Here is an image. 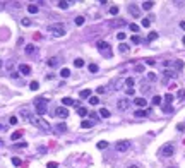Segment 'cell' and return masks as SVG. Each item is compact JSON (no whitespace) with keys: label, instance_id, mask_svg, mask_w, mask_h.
I'll return each instance as SVG.
<instances>
[{"label":"cell","instance_id":"9f6ffc18","mask_svg":"<svg viewBox=\"0 0 185 168\" xmlns=\"http://www.w3.org/2000/svg\"><path fill=\"white\" fill-rule=\"evenodd\" d=\"M46 167H48V168H58V165H57V163H53V161H50Z\"/></svg>","mask_w":185,"mask_h":168},{"label":"cell","instance_id":"7402d4cb","mask_svg":"<svg viewBox=\"0 0 185 168\" xmlns=\"http://www.w3.org/2000/svg\"><path fill=\"white\" fill-rule=\"evenodd\" d=\"M27 10H29V14H38V5L31 3V5H27Z\"/></svg>","mask_w":185,"mask_h":168},{"label":"cell","instance_id":"e7e4bbea","mask_svg":"<svg viewBox=\"0 0 185 168\" xmlns=\"http://www.w3.org/2000/svg\"><path fill=\"white\" fill-rule=\"evenodd\" d=\"M0 144H2V139H0Z\"/></svg>","mask_w":185,"mask_h":168},{"label":"cell","instance_id":"d6986e66","mask_svg":"<svg viewBox=\"0 0 185 168\" xmlns=\"http://www.w3.org/2000/svg\"><path fill=\"white\" fill-rule=\"evenodd\" d=\"M91 93H93L91 89H82L79 96H81V98H91Z\"/></svg>","mask_w":185,"mask_h":168},{"label":"cell","instance_id":"4316f807","mask_svg":"<svg viewBox=\"0 0 185 168\" xmlns=\"http://www.w3.org/2000/svg\"><path fill=\"white\" fill-rule=\"evenodd\" d=\"M84 21H86V19H84V17H82V15H77V17H75V19H74V22H75V24H77V26H82V24H84Z\"/></svg>","mask_w":185,"mask_h":168},{"label":"cell","instance_id":"6da1fadb","mask_svg":"<svg viewBox=\"0 0 185 168\" xmlns=\"http://www.w3.org/2000/svg\"><path fill=\"white\" fill-rule=\"evenodd\" d=\"M34 127H38V129H41V131H51V125L43 118V117H31V120H29Z\"/></svg>","mask_w":185,"mask_h":168},{"label":"cell","instance_id":"484cf974","mask_svg":"<svg viewBox=\"0 0 185 168\" xmlns=\"http://www.w3.org/2000/svg\"><path fill=\"white\" fill-rule=\"evenodd\" d=\"M77 115H81V117H86V115H87V108H84V106H79V108H77Z\"/></svg>","mask_w":185,"mask_h":168},{"label":"cell","instance_id":"6125c7cd","mask_svg":"<svg viewBox=\"0 0 185 168\" xmlns=\"http://www.w3.org/2000/svg\"><path fill=\"white\" fill-rule=\"evenodd\" d=\"M182 41H184V45H185V36H184V39H182Z\"/></svg>","mask_w":185,"mask_h":168},{"label":"cell","instance_id":"3957f363","mask_svg":"<svg viewBox=\"0 0 185 168\" xmlns=\"http://www.w3.org/2000/svg\"><path fill=\"white\" fill-rule=\"evenodd\" d=\"M34 106H36V113H38V117H41V115H45V113H46V110H48V101H46L45 98H38V100L34 101Z\"/></svg>","mask_w":185,"mask_h":168},{"label":"cell","instance_id":"74e56055","mask_svg":"<svg viewBox=\"0 0 185 168\" xmlns=\"http://www.w3.org/2000/svg\"><path fill=\"white\" fill-rule=\"evenodd\" d=\"M21 24H22V26H31V19L24 17V19H21Z\"/></svg>","mask_w":185,"mask_h":168},{"label":"cell","instance_id":"7c38bea8","mask_svg":"<svg viewBox=\"0 0 185 168\" xmlns=\"http://www.w3.org/2000/svg\"><path fill=\"white\" fill-rule=\"evenodd\" d=\"M58 64H60V58H58V57H51V58L48 60V65H50V67H57Z\"/></svg>","mask_w":185,"mask_h":168},{"label":"cell","instance_id":"30bf717a","mask_svg":"<svg viewBox=\"0 0 185 168\" xmlns=\"http://www.w3.org/2000/svg\"><path fill=\"white\" fill-rule=\"evenodd\" d=\"M21 115H22V118H24V120H27V122H29V120H31V117H33V115H31V112H29L27 108H21Z\"/></svg>","mask_w":185,"mask_h":168},{"label":"cell","instance_id":"4fadbf2b","mask_svg":"<svg viewBox=\"0 0 185 168\" xmlns=\"http://www.w3.org/2000/svg\"><path fill=\"white\" fill-rule=\"evenodd\" d=\"M34 52H36V46H34L33 43H29V45H26V53H27V55H33Z\"/></svg>","mask_w":185,"mask_h":168},{"label":"cell","instance_id":"ffe728a7","mask_svg":"<svg viewBox=\"0 0 185 168\" xmlns=\"http://www.w3.org/2000/svg\"><path fill=\"white\" fill-rule=\"evenodd\" d=\"M81 127H82V129H91V127H93V122H91V120H82V122H81Z\"/></svg>","mask_w":185,"mask_h":168},{"label":"cell","instance_id":"681fc988","mask_svg":"<svg viewBox=\"0 0 185 168\" xmlns=\"http://www.w3.org/2000/svg\"><path fill=\"white\" fill-rule=\"evenodd\" d=\"M144 62H146L148 65H154V64H156V60H154V58H146Z\"/></svg>","mask_w":185,"mask_h":168},{"label":"cell","instance_id":"bcb514c9","mask_svg":"<svg viewBox=\"0 0 185 168\" xmlns=\"http://www.w3.org/2000/svg\"><path fill=\"white\" fill-rule=\"evenodd\" d=\"M163 112H165V113H172V112H173V108H172L170 105H165V106H163Z\"/></svg>","mask_w":185,"mask_h":168},{"label":"cell","instance_id":"60d3db41","mask_svg":"<svg viewBox=\"0 0 185 168\" xmlns=\"http://www.w3.org/2000/svg\"><path fill=\"white\" fill-rule=\"evenodd\" d=\"M153 105H161V96H153Z\"/></svg>","mask_w":185,"mask_h":168},{"label":"cell","instance_id":"e0dca14e","mask_svg":"<svg viewBox=\"0 0 185 168\" xmlns=\"http://www.w3.org/2000/svg\"><path fill=\"white\" fill-rule=\"evenodd\" d=\"M151 21H153V15L144 17V19H142V26H144V27H149V26H151Z\"/></svg>","mask_w":185,"mask_h":168},{"label":"cell","instance_id":"277c9868","mask_svg":"<svg viewBox=\"0 0 185 168\" xmlns=\"http://www.w3.org/2000/svg\"><path fill=\"white\" fill-rule=\"evenodd\" d=\"M173 155H175V146H173V144H165V146L161 148V156L170 158V156H173Z\"/></svg>","mask_w":185,"mask_h":168},{"label":"cell","instance_id":"91938a15","mask_svg":"<svg viewBox=\"0 0 185 168\" xmlns=\"http://www.w3.org/2000/svg\"><path fill=\"white\" fill-rule=\"evenodd\" d=\"M127 168H139L137 165H130V167H127Z\"/></svg>","mask_w":185,"mask_h":168},{"label":"cell","instance_id":"5bb4252c","mask_svg":"<svg viewBox=\"0 0 185 168\" xmlns=\"http://www.w3.org/2000/svg\"><path fill=\"white\" fill-rule=\"evenodd\" d=\"M96 46H98L100 50H103V52H105V48H110V46H108V43H106V41H103V39H100V41L96 43Z\"/></svg>","mask_w":185,"mask_h":168},{"label":"cell","instance_id":"f6af8a7d","mask_svg":"<svg viewBox=\"0 0 185 168\" xmlns=\"http://www.w3.org/2000/svg\"><path fill=\"white\" fill-rule=\"evenodd\" d=\"M165 101H166V103H172V101H173V94H170V93L165 94Z\"/></svg>","mask_w":185,"mask_h":168},{"label":"cell","instance_id":"ee69618b","mask_svg":"<svg viewBox=\"0 0 185 168\" xmlns=\"http://www.w3.org/2000/svg\"><path fill=\"white\" fill-rule=\"evenodd\" d=\"M125 36H127V34H125V33H122V31H118V33H117V38H118L120 41H124V39H125Z\"/></svg>","mask_w":185,"mask_h":168},{"label":"cell","instance_id":"7dc6e473","mask_svg":"<svg viewBox=\"0 0 185 168\" xmlns=\"http://www.w3.org/2000/svg\"><path fill=\"white\" fill-rule=\"evenodd\" d=\"M136 72H144V65L142 64H137L136 65Z\"/></svg>","mask_w":185,"mask_h":168},{"label":"cell","instance_id":"d590c367","mask_svg":"<svg viewBox=\"0 0 185 168\" xmlns=\"http://www.w3.org/2000/svg\"><path fill=\"white\" fill-rule=\"evenodd\" d=\"M105 148H108V143L106 141H100L98 143V149H105Z\"/></svg>","mask_w":185,"mask_h":168},{"label":"cell","instance_id":"be15d7a7","mask_svg":"<svg viewBox=\"0 0 185 168\" xmlns=\"http://www.w3.org/2000/svg\"><path fill=\"white\" fill-rule=\"evenodd\" d=\"M0 69H2V60H0Z\"/></svg>","mask_w":185,"mask_h":168},{"label":"cell","instance_id":"2e32d148","mask_svg":"<svg viewBox=\"0 0 185 168\" xmlns=\"http://www.w3.org/2000/svg\"><path fill=\"white\" fill-rule=\"evenodd\" d=\"M21 137H22V131H15V132H12V136H10L12 141H17V139H21Z\"/></svg>","mask_w":185,"mask_h":168},{"label":"cell","instance_id":"7a4b0ae2","mask_svg":"<svg viewBox=\"0 0 185 168\" xmlns=\"http://www.w3.org/2000/svg\"><path fill=\"white\" fill-rule=\"evenodd\" d=\"M48 29H50V33H51L55 38H60V36H63V34H65V26H63L62 22L50 24V26H48Z\"/></svg>","mask_w":185,"mask_h":168},{"label":"cell","instance_id":"8d00e7d4","mask_svg":"<svg viewBox=\"0 0 185 168\" xmlns=\"http://www.w3.org/2000/svg\"><path fill=\"white\" fill-rule=\"evenodd\" d=\"M110 14H112V15H117V14H118V7H117V5L110 7Z\"/></svg>","mask_w":185,"mask_h":168},{"label":"cell","instance_id":"680465c9","mask_svg":"<svg viewBox=\"0 0 185 168\" xmlns=\"http://www.w3.org/2000/svg\"><path fill=\"white\" fill-rule=\"evenodd\" d=\"M180 27H182V29H185V21H182V22H180Z\"/></svg>","mask_w":185,"mask_h":168},{"label":"cell","instance_id":"8fae6325","mask_svg":"<svg viewBox=\"0 0 185 168\" xmlns=\"http://www.w3.org/2000/svg\"><path fill=\"white\" fill-rule=\"evenodd\" d=\"M134 105H137L139 108H142V106H146V105H148V101H146L144 98H136V100H134Z\"/></svg>","mask_w":185,"mask_h":168},{"label":"cell","instance_id":"6f0895ef","mask_svg":"<svg viewBox=\"0 0 185 168\" xmlns=\"http://www.w3.org/2000/svg\"><path fill=\"white\" fill-rule=\"evenodd\" d=\"M26 146H27L26 143H17V144H15V148H26Z\"/></svg>","mask_w":185,"mask_h":168},{"label":"cell","instance_id":"4dcf8cb0","mask_svg":"<svg viewBox=\"0 0 185 168\" xmlns=\"http://www.w3.org/2000/svg\"><path fill=\"white\" fill-rule=\"evenodd\" d=\"M134 117H141V118H142V117H148V112H144V110H137V112L134 113Z\"/></svg>","mask_w":185,"mask_h":168},{"label":"cell","instance_id":"11a10c76","mask_svg":"<svg viewBox=\"0 0 185 168\" xmlns=\"http://www.w3.org/2000/svg\"><path fill=\"white\" fill-rule=\"evenodd\" d=\"M151 89H149V86H146V84H142V93H149Z\"/></svg>","mask_w":185,"mask_h":168},{"label":"cell","instance_id":"f546056e","mask_svg":"<svg viewBox=\"0 0 185 168\" xmlns=\"http://www.w3.org/2000/svg\"><path fill=\"white\" fill-rule=\"evenodd\" d=\"M100 115L105 117V118H108V117H110V110H108V108H101V110H100Z\"/></svg>","mask_w":185,"mask_h":168},{"label":"cell","instance_id":"836d02e7","mask_svg":"<svg viewBox=\"0 0 185 168\" xmlns=\"http://www.w3.org/2000/svg\"><path fill=\"white\" fill-rule=\"evenodd\" d=\"M177 98H178L180 101L184 100V98H185V89H178V93H177Z\"/></svg>","mask_w":185,"mask_h":168},{"label":"cell","instance_id":"c3c4849f","mask_svg":"<svg viewBox=\"0 0 185 168\" xmlns=\"http://www.w3.org/2000/svg\"><path fill=\"white\" fill-rule=\"evenodd\" d=\"M12 163H14L15 167H21V165H22V161H21L19 158H12Z\"/></svg>","mask_w":185,"mask_h":168},{"label":"cell","instance_id":"7bdbcfd3","mask_svg":"<svg viewBox=\"0 0 185 168\" xmlns=\"http://www.w3.org/2000/svg\"><path fill=\"white\" fill-rule=\"evenodd\" d=\"M129 27H130V31H132V33H137V31H139V26H137V24H134V22H132Z\"/></svg>","mask_w":185,"mask_h":168},{"label":"cell","instance_id":"e575fe53","mask_svg":"<svg viewBox=\"0 0 185 168\" xmlns=\"http://www.w3.org/2000/svg\"><path fill=\"white\" fill-rule=\"evenodd\" d=\"M29 88H31L33 91H36V89L39 88V84H38V81H31V84H29Z\"/></svg>","mask_w":185,"mask_h":168},{"label":"cell","instance_id":"603a6c76","mask_svg":"<svg viewBox=\"0 0 185 168\" xmlns=\"http://www.w3.org/2000/svg\"><path fill=\"white\" fill-rule=\"evenodd\" d=\"M156 38H158V33H156V31H151V33L148 34V39H146V41H154Z\"/></svg>","mask_w":185,"mask_h":168},{"label":"cell","instance_id":"44dd1931","mask_svg":"<svg viewBox=\"0 0 185 168\" xmlns=\"http://www.w3.org/2000/svg\"><path fill=\"white\" fill-rule=\"evenodd\" d=\"M153 7H154V2H144V3H142V9H144V10H151Z\"/></svg>","mask_w":185,"mask_h":168},{"label":"cell","instance_id":"ab89813d","mask_svg":"<svg viewBox=\"0 0 185 168\" xmlns=\"http://www.w3.org/2000/svg\"><path fill=\"white\" fill-rule=\"evenodd\" d=\"M89 103H91V105H98V103H100L98 96H91V98H89Z\"/></svg>","mask_w":185,"mask_h":168},{"label":"cell","instance_id":"ba28073f","mask_svg":"<svg viewBox=\"0 0 185 168\" xmlns=\"http://www.w3.org/2000/svg\"><path fill=\"white\" fill-rule=\"evenodd\" d=\"M129 12H130L134 17H139V15H141V9H139L137 5H134V3H130V5H129Z\"/></svg>","mask_w":185,"mask_h":168},{"label":"cell","instance_id":"52a82bcc","mask_svg":"<svg viewBox=\"0 0 185 168\" xmlns=\"http://www.w3.org/2000/svg\"><path fill=\"white\" fill-rule=\"evenodd\" d=\"M55 115L60 117V118H65V117H69V110H67L65 106H58V108L55 110Z\"/></svg>","mask_w":185,"mask_h":168},{"label":"cell","instance_id":"db71d44e","mask_svg":"<svg viewBox=\"0 0 185 168\" xmlns=\"http://www.w3.org/2000/svg\"><path fill=\"white\" fill-rule=\"evenodd\" d=\"M134 93H136V89H134V88H127V94H129V96H132Z\"/></svg>","mask_w":185,"mask_h":168},{"label":"cell","instance_id":"f5cc1de1","mask_svg":"<svg viewBox=\"0 0 185 168\" xmlns=\"http://www.w3.org/2000/svg\"><path fill=\"white\" fill-rule=\"evenodd\" d=\"M177 131L184 132V131H185V124H178V125H177Z\"/></svg>","mask_w":185,"mask_h":168},{"label":"cell","instance_id":"f907efd6","mask_svg":"<svg viewBox=\"0 0 185 168\" xmlns=\"http://www.w3.org/2000/svg\"><path fill=\"white\" fill-rule=\"evenodd\" d=\"M105 91H106V88H105V86H100V88L96 89V93H98V94H103Z\"/></svg>","mask_w":185,"mask_h":168},{"label":"cell","instance_id":"b9f144b4","mask_svg":"<svg viewBox=\"0 0 185 168\" xmlns=\"http://www.w3.org/2000/svg\"><path fill=\"white\" fill-rule=\"evenodd\" d=\"M63 131H67L65 124H58V125H57V132H63Z\"/></svg>","mask_w":185,"mask_h":168},{"label":"cell","instance_id":"d4e9b609","mask_svg":"<svg viewBox=\"0 0 185 168\" xmlns=\"http://www.w3.org/2000/svg\"><path fill=\"white\" fill-rule=\"evenodd\" d=\"M60 76H62V77H63V79H67V77H69V76H70V70H69V69H67V67H63V69H62V70H60Z\"/></svg>","mask_w":185,"mask_h":168},{"label":"cell","instance_id":"9a60e30c","mask_svg":"<svg viewBox=\"0 0 185 168\" xmlns=\"http://www.w3.org/2000/svg\"><path fill=\"white\" fill-rule=\"evenodd\" d=\"M62 103H63V106L67 108V106H72V105H74L75 101H74L72 98H63V100H62Z\"/></svg>","mask_w":185,"mask_h":168},{"label":"cell","instance_id":"83f0119b","mask_svg":"<svg viewBox=\"0 0 185 168\" xmlns=\"http://www.w3.org/2000/svg\"><path fill=\"white\" fill-rule=\"evenodd\" d=\"M146 79H148V81H151V82H154V81H156V79H158V76H156V74H154V72H149V74H148V76H146Z\"/></svg>","mask_w":185,"mask_h":168},{"label":"cell","instance_id":"f35d334b","mask_svg":"<svg viewBox=\"0 0 185 168\" xmlns=\"http://www.w3.org/2000/svg\"><path fill=\"white\" fill-rule=\"evenodd\" d=\"M87 69H89V72H98V65L96 64H89Z\"/></svg>","mask_w":185,"mask_h":168},{"label":"cell","instance_id":"cb8c5ba5","mask_svg":"<svg viewBox=\"0 0 185 168\" xmlns=\"http://www.w3.org/2000/svg\"><path fill=\"white\" fill-rule=\"evenodd\" d=\"M74 67H77V69L84 67V60H82V58H75V60H74Z\"/></svg>","mask_w":185,"mask_h":168},{"label":"cell","instance_id":"94428289","mask_svg":"<svg viewBox=\"0 0 185 168\" xmlns=\"http://www.w3.org/2000/svg\"><path fill=\"white\" fill-rule=\"evenodd\" d=\"M2 129H3V125H2V124H0V131H2Z\"/></svg>","mask_w":185,"mask_h":168},{"label":"cell","instance_id":"f1b7e54d","mask_svg":"<svg viewBox=\"0 0 185 168\" xmlns=\"http://www.w3.org/2000/svg\"><path fill=\"white\" fill-rule=\"evenodd\" d=\"M125 84H127V88H134V84H136L134 77H127V79H125Z\"/></svg>","mask_w":185,"mask_h":168},{"label":"cell","instance_id":"816d5d0a","mask_svg":"<svg viewBox=\"0 0 185 168\" xmlns=\"http://www.w3.org/2000/svg\"><path fill=\"white\" fill-rule=\"evenodd\" d=\"M9 122H10V125H15V124H17V117H10Z\"/></svg>","mask_w":185,"mask_h":168},{"label":"cell","instance_id":"ac0fdd59","mask_svg":"<svg viewBox=\"0 0 185 168\" xmlns=\"http://www.w3.org/2000/svg\"><path fill=\"white\" fill-rule=\"evenodd\" d=\"M118 50H120V53H129V45H125V43H120V46H118Z\"/></svg>","mask_w":185,"mask_h":168},{"label":"cell","instance_id":"1f68e13d","mask_svg":"<svg viewBox=\"0 0 185 168\" xmlns=\"http://www.w3.org/2000/svg\"><path fill=\"white\" fill-rule=\"evenodd\" d=\"M69 5H70V2H63V0L58 2V7L60 9H69Z\"/></svg>","mask_w":185,"mask_h":168},{"label":"cell","instance_id":"5b68a950","mask_svg":"<svg viewBox=\"0 0 185 168\" xmlns=\"http://www.w3.org/2000/svg\"><path fill=\"white\" fill-rule=\"evenodd\" d=\"M129 148H130V143L129 141H118L117 146H115V149L118 153H125V151H129Z\"/></svg>","mask_w":185,"mask_h":168},{"label":"cell","instance_id":"9c48e42d","mask_svg":"<svg viewBox=\"0 0 185 168\" xmlns=\"http://www.w3.org/2000/svg\"><path fill=\"white\" fill-rule=\"evenodd\" d=\"M19 72L24 74V76H29V74H31V67L26 65V64H21V65H19Z\"/></svg>","mask_w":185,"mask_h":168},{"label":"cell","instance_id":"d6a6232c","mask_svg":"<svg viewBox=\"0 0 185 168\" xmlns=\"http://www.w3.org/2000/svg\"><path fill=\"white\" fill-rule=\"evenodd\" d=\"M130 39H132V43H134V45H139V43L142 41V39H141V36H137V34H134Z\"/></svg>","mask_w":185,"mask_h":168},{"label":"cell","instance_id":"8992f818","mask_svg":"<svg viewBox=\"0 0 185 168\" xmlns=\"http://www.w3.org/2000/svg\"><path fill=\"white\" fill-rule=\"evenodd\" d=\"M117 106H118V110H122V112H124V110H127V108L130 106V101H129L127 98H122V100H118V101H117Z\"/></svg>","mask_w":185,"mask_h":168}]
</instances>
